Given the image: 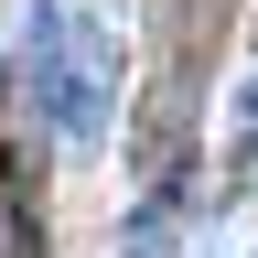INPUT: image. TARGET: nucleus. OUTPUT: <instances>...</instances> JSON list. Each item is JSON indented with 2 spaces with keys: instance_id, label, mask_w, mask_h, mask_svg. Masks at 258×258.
I'll return each instance as SVG.
<instances>
[{
  "instance_id": "1",
  "label": "nucleus",
  "mask_w": 258,
  "mask_h": 258,
  "mask_svg": "<svg viewBox=\"0 0 258 258\" xmlns=\"http://www.w3.org/2000/svg\"><path fill=\"white\" fill-rule=\"evenodd\" d=\"M22 64H32V97H43V118L64 129V140H97V129H108L118 64H108V43H97L76 11L32 0V22H22Z\"/></svg>"
}]
</instances>
